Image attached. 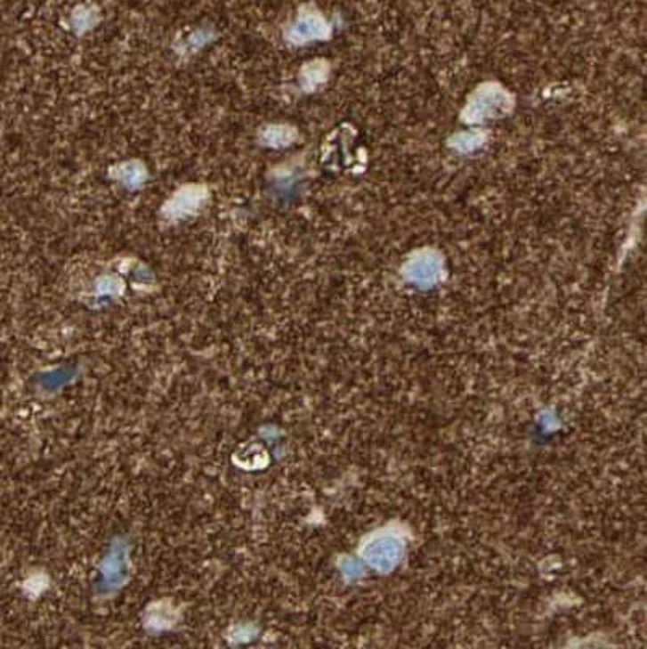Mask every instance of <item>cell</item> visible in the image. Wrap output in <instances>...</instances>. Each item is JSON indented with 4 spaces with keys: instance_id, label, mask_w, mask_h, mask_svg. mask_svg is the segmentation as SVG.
<instances>
[{
    "instance_id": "obj_3",
    "label": "cell",
    "mask_w": 647,
    "mask_h": 649,
    "mask_svg": "<svg viewBox=\"0 0 647 649\" xmlns=\"http://www.w3.org/2000/svg\"><path fill=\"white\" fill-rule=\"evenodd\" d=\"M94 23H96V15H94V12H93V10H77V12H75V15H73V28H75L78 33H83L85 29H90Z\"/></svg>"
},
{
    "instance_id": "obj_5",
    "label": "cell",
    "mask_w": 647,
    "mask_h": 649,
    "mask_svg": "<svg viewBox=\"0 0 647 649\" xmlns=\"http://www.w3.org/2000/svg\"><path fill=\"white\" fill-rule=\"evenodd\" d=\"M208 39H210V37H205V33H203V37H201V33H195V35H192L190 39H189V43H192V46L195 47V49H198V47L203 46V45H206V43H208Z\"/></svg>"
},
{
    "instance_id": "obj_4",
    "label": "cell",
    "mask_w": 647,
    "mask_h": 649,
    "mask_svg": "<svg viewBox=\"0 0 647 649\" xmlns=\"http://www.w3.org/2000/svg\"><path fill=\"white\" fill-rule=\"evenodd\" d=\"M286 135V128L281 127H268L264 128L262 132V142L264 145H270V147H279L284 145L287 140Z\"/></svg>"
},
{
    "instance_id": "obj_2",
    "label": "cell",
    "mask_w": 647,
    "mask_h": 649,
    "mask_svg": "<svg viewBox=\"0 0 647 649\" xmlns=\"http://www.w3.org/2000/svg\"><path fill=\"white\" fill-rule=\"evenodd\" d=\"M110 175L130 191H137L146 183L148 169L140 161H127V163L114 166L110 169Z\"/></svg>"
},
{
    "instance_id": "obj_1",
    "label": "cell",
    "mask_w": 647,
    "mask_h": 649,
    "mask_svg": "<svg viewBox=\"0 0 647 649\" xmlns=\"http://www.w3.org/2000/svg\"><path fill=\"white\" fill-rule=\"evenodd\" d=\"M206 195H208V191L205 185H200V183L185 185L166 201L163 215L167 220H181L185 216H190L200 210L201 205L206 200Z\"/></svg>"
}]
</instances>
